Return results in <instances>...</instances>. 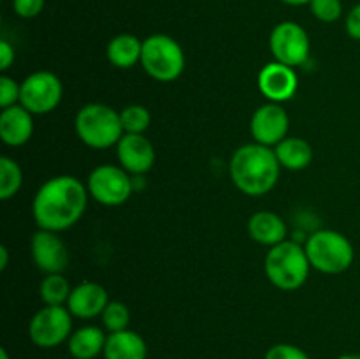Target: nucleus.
<instances>
[{
  "label": "nucleus",
  "mask_w": 360,
  "mask_h": 359,
  "mask_svg": "<svg viewBox=\"0 0 360 359\" xmlns=\"http://www.w3.org/2000/svg\"><path fill=\"white\" fill-rule=\"evenodd\" d=\"M86 185L70 175L53 176L34 196L32 215L39 229L62 232L81 220L88 206Z\"/></svg>",
  "instance_id": "obj_1"
},
{
  "label": "nucleus",
  "mask_w": 360,
  "mask_h": 359,
  "mask_svg": "<svg viewBox=\"0 0 360 359\" xmlns=\"http://www.w3.org/2000/svg\"><path fill=\"white\" fill-rule=\"evenodd\" d=\"M281 165L274 148L259 143L239 146L232 153L229 172L236 189L252 197L266 196L276 187L280 180Z\"/></svg>",
  "instance_id": "obj_2"
},
{
  "label": "nucleus",
  "mask_w": 360,
  "mask_h": 359,
  "mask_svg": "<svg viewBox=\"0 0 360 359\" xmlns=\"http://www.w3.org/2000/svg\"><path fill=\"white\" fill-rule=\"evenodd\" d=\"M74 127L81 143L94 150H108L116 146L125 134L120 113L102 102H90L83 106L77 111Z\"/></svg>",
  "instance_id": "obj_3"
},
{
  "label": "nucleus",
  "mask_w": 360,
  "mask_h": 359,
  "mask_svg": "<svg viewBox=\"0 0 360 359\" xmlns=\"http://www.w3.org/2000/svg\"><path fill=\"white\" fill-rule=\"evenodd\" d=\"M309 270L311 264L304 246L288 239L271 246L264 260V271L271 284L287 292L302 287L308 280Z\"/></svg>",
  "instance_id": "obj_4"
},
{
  "label": "nucleus",
  "mask_w": 360,
  "mask_h": 359,
  "mask_svg": "<svg viewBox=\"0 0 360 359\" xmlns=\"http://www.w3.org/2000/svg\"><path fill=\"white\" fill-rule=\"evenodd\" d=\"M311 267L326 275H340L350 270L355 250L350 239L334 229L313 232L304 245Z\"/></svg>",
  "instance_id": "obj_5"
},
{
  "label": "nucleus",
  "mask_w": 360,
  "mask_h": 359,
  "mask_svg": "<svg viewBox=\"0 0 360 359\" xmlns=\"http://www.w3.org/2000/svg\"><path fill=\"white\" fill-rule=\"evenodd\" d=\"M141 65L155 81L171 83L178 80L185 70V51L171 35L153 34L143 41Z\"/></svg>",
  "instance_id": "obj_6"
},
{
  "label": "nucleus",
  "mask_w": 360,
  "mask_h": 359,
  "mask_svg": "<svg viewBox=\"0 0 360 359\" xmlns=\"http://www.w3.org/2000/svg\"><path fill=\"white\" fill-rule=\"evenodd\" d=\"M88 194L102 206H120L127 203L134 192V180L122 165L102 164L88 175Z\"/></svg>",
  "instance_id": "obj_7"
},
{
  "label": "nucleus",
  "mask_w": 360,
  "mask_h": 359,
  "mask_svg": "<svg viewBox=\"0 0 360 359\" xmlns=\"http://www.w3.org/2000/svg\"><path fill=\"white\" fill-rule=\"evenodd\" d=\"M20 84V104L32 115H48L62 102L63 84L55 73L37 70L25 77Z\"/></svg>",
  "instance_id": "obj_8"
},
{
  "label": "nucleus",
  "mask_w": 360,
  "mask_h": 359,
  "mask_svg": "<svg viewBox=\"0 0 360 359\" xmlns=\"http://www.w3.org/2000/svg\"><path fill=\"white\" fill-rule=\"evenodd\" d=\"M72 334V313L67 306H42L28 324L32 344L41 348L58 347Z\"/></svg>",
  "instance_id": "obj_9"
},
{
  "label": "nucleus",
  "mask_w": 360,
  "mask_h": 359,
  "mask_svg": "<svg viewBox=\"0 0 360 359\" xmlns=\"http://www.w3.org/2000/svg\"><path fill=\"white\" fill-rule=\"evenodd\" d=\"M269 49L276 62L299 67L308 60L311 41L304 28L295 21H281L271 30Z\"/></svg>",
  "instance_id": "obj_10"
},
{
  "label": "nucleus",
  "mask_w": 360,
  "mask_h": 359,
  "mask_svg": "<svg viewBox=\"0 0 360 359\" xmlns=\"http://www.w3.org/2000/svg\"><path fill=\"white\" fill-rule=\"evenodd\" d=\"M288 127H290V118L283 106L278 102H267L253 113L250 132L255 143L273 148L287 137Z\"/></svg>",
  "instance_id": "obj_11"
},
{
  "label": "nucleus",
  "mask_w": 360,
  "mask_h": 359,
  "mask_svg": "<svg viewBox=\"0 0 360 359\" xmlns=\"http://www.w3.org/2000/svg\"><path fill=\"white\" fill-rule=\"evenodd\" d=\"M34 264L44 275L63 273L69 264V252L58 232L39 229L30 241Z\"/></svg>",
  "instance_id": "obj_12"
},
{
  "label": "nucleus",
  "mask_w": 360,
  "mask_h": 359,
  "mask_svg": "<svg viewBox=\"0 0 360 359\" xmlns=\"http://www.w3.org/2000/svg\"><path fill=\"white\" fill-rule=\"evenodd\" d=\"M259 90L269 102H287L295 95L299 87L297 74L290 65L281 62H271L262 67L259 73Z\"/></svg>",
  "instance_id": "obj_13"
},
{
  "label": "nucleus",
  "mask_w": 360,
  "mask_h": 359,
  "mask_svg": "<svg viewBox=\"0 0 360 359\" xmlns=\"http://www.w3.org/2000/svg\"><path fill=\"white\" fill-rule=\"evenodd\" d=\"M118 162L130 175H146L157 160L155 146L144 134H123L116 144Z\"/></svg>",
  "instance_id": "obj_14"
},
{
  "label": "nucleus",
  "mask_w": 360,
  "mask_h": 359,
  "mask_svg": "<svg viewBox=\"0 0 360 359\" xmlns=\"http://www.w3.org/2000/svg\"><path fill=\"white\" fill-rule=\"evenodd\" d=\"M111 301L104 285L97 282H83V284L72 287V292L67 301V308L77 319H95L102 315L108 303Z\"/></svg>",
  "instance_id": "obj_15"
},
{
  "label": "nucleus",
  "mask_w": 360,
  "mask_h": 359,
  "mask_svg": "<svg viewBox=\"0 0 360 359\" xmlns=\"http://www.w3.org/2000/svg\"><path fill=\"white\" fill-rule=\"evenodd\" d=\"M34 134V115L21 104L11 106L0 113V139L11 148L23 146Z\"/></svg>",
  "instance_id": "obj_16"
},
{
  "label": "nucleus",
  "mask_w": 360,
  "mask_h": 359,
  "mask_svg": "<svg viewBox=\"0 0 360 359\" xmlns=\"http://www.w3.org/2000/svg\"><path fill=\"white\" fill-rule=\"evenodd\" d=\"M287 224L273 211H257L248 220V234L253 241L266 246H274L287 239Z\"/></svg>",
  "instance_id": "obj_17"
},
{
  "label": "nucleus",
  "mask_w": 360,
  "mask_h": 359,
  "mask_svg": "<svg viewBox=\"0 0 360 359\" xmlns=\"http://www.w3.org/2000/svg\"><path fill=\"white\" fill-rule=\"evenodd\" d=\"M105 359H146L148 345L139 333L132 329L109 333L104 347Z\"/></svg>",
  "instance_id": "obj_18"
},
{
  "label": "nucleus",
  "mask_w": 360,
  "mask_h": 359,
  "mask_svg": "<svg viewBox=\"0 0 360 359\" xmlns=\"http://www.w3.org/2000/svg\"><path fill=\"white\" fill-rule=\"evenodd\" d=\"M108 334L98 326H83L72 331L67 340V348L74 359H95L98 354H104Z\"/></svg>",
  "instance_id": "obj_19"
},
{
  "label": "nucleus",
  "mask_w": 360,
  "mask_h": 359,
  "mask_svg": "<svg viewBox=\"0 0 360 359\" xmlns=\"http://www.w3.org/2000/svg\"><path fill=\"white\" fill-rule=\"evenodd\" d=\"M143 41L134 34H118L108 42L105 56L109 63L118 69H130L141 62Z\"/></svg>",
  "instance_id": "obj_20"
},
{
  "label": "nucleus",
  "mask_w": 360,
  "mask_h": 359,
  "mask_svg": "<svg viewBox=\"0 0 360 359\" xmlns=\"http://www.w3.org/2000/svg\"><path fill=\"white\" fill-rule=\"evenodd\" d=\"M278 162L283 169L288 171H302L308 168L313 160V148L302 137L287 136L281 143L274 146Z\"/></svg>",
  "instance_id": "obj_21"
},
{
  "label": "nucleus",
  "mask_w": 360,
  "mask_h": 359,
  "mask_svg": "<svg viewBox=\"0 0 360 359\" xmlns=\"http://www.w3.org/2000/svg\"><path fill=\"white\" fill-rule=\"evenodd\" d=\"M70 292H72V287L63 273L46 275L39 285V296L46 306H65Z\"/></svg>",
  "instance_id": "obj_22"
},
{
  "label": "nucleus",
  "mask_w": 360,
  "mask_h": 359,
  "mask_svg": "<svg viewBox=\"0 0 360 359\" xmlns=\"http://www.w3.org/2000/svg\"><path fill=\"white\" fill-rule=\"evenodd\" d=\"M23 183V171L11 157L0 158V199L9 201L16 196Z\"/></svg>",
  "instance_id": "obj_23"
},
{
  "label": "nucleus",
  "mask_w": 360,
  "mask_h": 359,
  "mask_svg": "<svg viewBox=\"0 0 360 359\" xmlns=\"http://www.w3.org/2000/svg\"><path fill=\"white\" fill-rule=\"evenodd\" d=\"M125 134H144L151 123L150 109L141 104H130L120 111Z\"/></svg>",
  "instance_id": "obj_24"
},
{
  "label": "nucleus",
  "mask_w": 360,
  "mask_h": 359,
  "mask_svg": "<svg viewBox=\"0 0 360 359\" xmlns=\"http://www.w3.org/2000/svg\"><path fill=\"white\" fill-rule=\"evenodd\" d=\"M102 324L109 333L129 329L130 324V310L122 301H109L108 306L102 312Z\"/></svg>",
  "instance_id": "obj_25"
},
{
  "label": "nucleus",
  "mask_w": 360,
  "mask_h": 359,
  "mask_svg": "<svg viewBox=\"0 0 360 359\" xmlns=\"http://www.w3.org/2000/svg\"><path fill=\"white\" fill-rule=\"evenodd\" d=\"M309 9H311L313 16L322 23H334L343 16L341 0H311Z\"/></svg>",
  "instance_id": "obj_26"
},
{
  "label": "nucleus",
  "mask_w": 360,
  "mask_h": 359,
  "mask_svg": "<svg viewBox=\"0 0 360 359\" xmlns=\"http://www.w3.org/2000/svg\"><path fill=\"white\" fill-rule=\"evenodd\" d=\"M21 95V84H18L7 74L0 76V108L7 109L11 106H16L20 102Z\"/></svg>",
  "instance_id": "obj_27"
},
{
  "label": "nucleus",
  "mask_w": 360,
  "mask_h": 359,
  "mask_svg": "<svg viewBox=\"0 0 360 359\" xmlns=\"http://www.w3.org/2000/svg\"><path fill=\"white\" fill-rule=\"evenodd\" d=\"M264 359H309V355L297 345L276 344L266 352Z\"/></svg>",
  "instance_id": "obj_28"
},
{
  "label": "nucleus",
  "mask_w": 360,
  "mask_h": 359,
  "mask_svg": "<svg viewBox=\"0 0 360 359\" xmlns=\"http://www.w3.org/2000/svg\"><path fill=\"white\" fill-rule=\"evenodd\" d=\"M44 4L46 0H13V9L23 20H32L42 13Z\"/></svg>",
  "instance_id": "obj_29"
},
{
  "label": "nucleus",
  "mask_w": 360,
  "mask_h": 359,
  "mask_svg": "<svg viewBox=\"0 0 360 359\" xmlns=\"http://www.w3.org/2000/svg\"><path fill=\"white\" fill-rule=\"evenodd\" d=\"M345 28H347V34L352 39L360 41V4L352 7L350 13L347 14V18H345Z\"/></svg>",
  "instance_id": "obj_30"
},
{
  "label": "nucleus",
  "mask_w": 360,
  "mask_h": 359,
  "mask_svg": "<svg viewBox=\"0 0 360 359\" xmlns=\"http://www.w3.org/2000/svg\"><path fill=\"white\" fill-rule=\"evenodd\" d=\"M14 60H16V51H14V48L11 46V42L2 39V41H0V69L6 73V70L13 65Z\"/></svg>",
  "instance_id": "obj_31"
},
{
  "label": "nucleus",
  "mask_w": 360,
  "mask_h": 359,
  "mask_svg": "<svg viewBox=\"0 0 360 359\" xmlns=\"http://www.w3.org/2000/svg\"><path fill=\"white\" fill-rule=\"evenodd\" d=\"M9 266V248L6 245L0 246V271H6Z\"/></svg>",
  "instance_id": "obj_32"
},
{
  "label": "nucleus",
  "mask_w": 360,
  "mask_h": 359,
  "mask_svg": "<svg viewBox=\"0 0 360 359\" xmlns=\"http://www.w3.org/2000/svg\"><path fill=\"white\" fill-rule=\"evenodd\" d=\"M281 2L287 4V6H306V4L309 6V2H311V0H281Z\"/></svg>",
  "instance_id": "obj_33"
},
{
  "label": "nucleus",
  "mask_w": 360,
  "mask_h": 359,
  "mask_svg": "<svg viewBox=\"0 0 360 359\" xmlns=\"http://www.w3.org/2000/svg\"><path fill=\"white\" fill-rule=\"evenodd\" d=\"M340 359H360V354H357V352H352V354L340 355Z\"/></svg>",
  "instance_id": "obj_34"
},
{
  "label": "nucleus",
  "mask_w": 360,
  "mask_h": 359,
  "mask_svg": "<svg viewBox=\"0 0 360 359\" xmlns=\"http://www.w3.org/2000/svg\"><path fill=\"white\" fill-rule=\"evenodd\" d=\"M0 359H11L9 352H7L6 348H0Z\"/></svg>",
  "instance_id": "obj_35"
}]
</instances>
